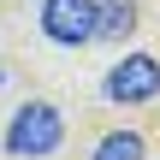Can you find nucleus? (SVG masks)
<instances>
[{"label": "nucleus", "mask_w": 160, "mask_h": 160, "mask_svg": "<svg viewBox=\"0 0 160 160\" xmlns=\"http://www.w3.org/2000/svg\"><path fill=\"white\" fill-rule=\"evenodd\" d=\"M59 142H65V113L53 101H24L6 125V154H18V160H42Z\"/></svg>", "instance_id": "1"}, {"label": "nucleus", "mask_w": 160, "mask_h": 160, "mask_svg": "<svg viewBox=\"0 0 160 160\" xmlns=\"http://www.w3.org/2000/svg\"><path fill=\"white\" fill-rule=\"evenodd\" d=\"M101 95L119 101V107H142V101H154V95H160V59H154V53H125V59L107 71Z\"/></svg>", "instance_id": "2"}, {"label": "nucleus", "mask_w": 160, "mask_h": 160, "mask_svg": "<svg viewBox=\"0 0 160 160\" xmlns=\"http://www.w3.org/2000/svg\"><path fill=\"white\" fill-rule=\"evenodd\" d=\"M42 30L59 48L95 42V0H42Z\"/></svg>", "instance_id": "3"}, {"label": "nucleus", "mask_w": 160, "mask_h": 160, "mask_svg": "<svg viewBox=\"0 0 160 160\" xmlns=\"http://www.w3.org/2000/svg\"><path fill=\"white\" fill-rule=\"evenodd\" d=\"M137 24V0H95V42H125Z\"/></svg>", "instance_id": "4"}, {"label": "nucleus", "mask_w": 160, "mask_h": 160, "mask_svg": "<svg viewBox=\"0 0 160 160\" xmlns=\"http://www.w3.org/2000/svg\"><path fill=\"white\" fill-rule=\"evenodd\" d=\"M89 160H142V131H137V125L107 131V137L95 142V154H89Z\"/></svg>", "instance_id": "5"}, {"label": "nucleus", "mask_w": 160, "mask_h": 160, "mask_svg": "<svg viewBox=\"0 0 160 160\" xmlns=\"http://www.w3.org/2000/svg\"><path fill=\"white\" fill-rule=\"evenodd\" d=\"M0 89H6V59H0Z\"/></svg>", "instance_id": "6"}]
</instances>
